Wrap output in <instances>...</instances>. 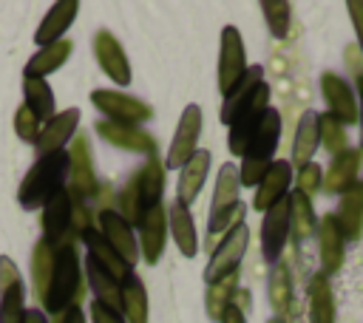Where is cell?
<instances>
[{
    "label": "cell",
    "mask_w": 363,
    "mask_h": 323,
    "mask_svg": "<svg viewBox=\"0 0 363 323\" xmlns=\"http://www.w3.org/2000/svg\"><path fill=\"white\" fill-rule=\"evenodd\" d=\"M85 289H82V272H79V258L74 244L57 246L54 255V272L48 280V289L43 295V309L51 312L54 317L65 314L71 306H79Z\"/></svg>",
    "instance_id": "6da1fadb"
},
{
    "label": "cell",
    "mask_w": 363,
    "mask_h": 323,
    "mask_svg": "<svg viewBox=\"0 0 363 323\" xmlns=\"http://www.w3.org/2000/svg\"><path fill=\"white\" fill-rule=\"evenodd\" d=\"M65 181H68V153L57 150V153L40 156L31 164V170L26 173V178L20 181L17 201H20L23 210H37L54 193L65 190Z\"/></svg>",
    "instance_id": "7a4b0ae2"
},
{
    "label": "cell",
    "mask_w": 363,
    "mask_h": 323,
    "mask_svg": "<svg viewBox=\"0 0 363 323\" xmlns=\"http://www.w3.org/2000/svg\"><path fill=\"white\" fill-rule=\"evenodd\" d=\"M281 139V113L269 105L261 125L255 128L244 156H241V167H238V178L247 187H255L261 181V176L267 173V167L275 162V147Z\"/></svg>",
    "instance_id": "3957f363"
},
{
    "label": "cell",
    "mask_w": 363,
    "mask_h": 323,
    "mask_svg": "<svg viewBox=\"0 0 363 323\" xmlns=\"http://www.w3.org/2000/svg\"><path fill=\"white\" fill-rule=\"evenodd\" d=\"M68 178H71V184L65 190L71 196H79L85 201L99 196V181H96V173H94L91 142H88V136L82 130L68 142Z\"/></svg>",
    "instance_id": "277c9868"
},
{
    "label": "cell",
    "mask_w": 363,
    "mask_h": 323,
    "mask_svg": "<svg viewBox=\"0 0 363 323\" xmlns=\"http://www.w3.org/2000/svg\"><path fill=\"white\" fill-rule=\"evenodd\" d=\"M91 102L96 105V110L108 119V122H116V125H142L153 116V108L130 94H122V91H91Z\"/></svg>",
    "instance_id": "5b68a950"
},
{
    "label": "cell",
    "mask_w": 363,
    "mask_h": 323,
    "mask_svg": "<svg viewBox=\"0 0 363 323\" xmlns=\"http://www.w3.org/2000/svg\"><path fill=\"white\" fill-rule=\"evenodd\" d=\"M267 108H269V85L261 82V88L255 91V96H252V99L233 116V122L227 125V128H230V133H227V147H230L233 156H244V150H247V144H250L255 128L261 125Z\"/></svg>",
    "instance_id": "8992f818"
},
{
    "label": "cell",
    "mask_w": 363,
    "mask_h": 323,
    "mask_svg": "<svg viewBox=\"0 0 363 323\" xmlns=\"http://www.w3.org/2000/svg\"><path fill=\"white\" fill-rule=\"evenodd\" d=\"M77 230H74V204L68 190L54 193L45 204H43V241H48L54 249L74 244Z\"/></svg>",
    "instance_id": "52a82bcc"
},
{
    "label": "cell",
    "mask_w": 363,
    "mask_h": 323,
    "mask_svg": "<svg viewBox=\"0 0 363 323\" xmlns=\"http://www.w3.org/2000/svg\"><path fill=\"white\" fill-rule=\"evenodd\" d=\"M247 241H250V230H247V224L241 221V224H235V227L230 230V235L210 252V261H207V266H204V280H207V283H216V280H221V278L238 272V264H241V258H244V252H247Z\"/></svg>",
    "instance_id": "ba28073f"
},
{
    "label": "cell",
    "mask_w": 363,
    "mask_h": 323,
    "mask_svg": "<svg viewBox=\"0 0 363 323\" xmlns=\"http://www.w3.org/2000/svg\"><path fill=\"white\" fill-rule=\"evenodd\" d=\"M199 136H201V108L199 105H187L179 116V128L170 139V150L164 156V167L170 170H182L190 156L199 150Z\"/></svg>",
    "instance_id": "9c48e42d"
},
{
    "label": "cell",
    "mask_w": 363,
    "mask_h": 323,
    "mask_svg": "<svg viewBox=\"0 0 363 323\" xmlns=\"http://www.w3.org/2000/svg\"><path fill=\"white\" fill-rule=\"evenodd\" d=\"M244 71H247V51H244L241 31L235 26H224L221 45H218V88H221V94H230L235 88V82L244 76Z\"/></svg>",
    "instance_id": "30bf717a"
},
{
    "label": "cell",
    "mask_w": 363,
    "mask_h": 323,
    "mask_svg": "<svg viewBox=\"0 0 363 323\" xmlns=\"http://www.w3.org/2000/svg\"><path fill=\"white\" fill-rule=\"evenodd\" d=\"M26 317V286L17 264L0 255V323H23Z\"/></svg>",
    "instance_id": "8fae6325"
},
{
    "label": "cell",
    "mask_w": 363,
    "mask_h": 323,
    "mask_svg": "<svg viewBox=\"0 0 363 323\" xmlns=\"http://www.w3.org/2000/svg\"><path fill=\"white\" fill-rule=\"evenodd\" d=\"M320 94H323V102H326V113L329 116H335L340 125H354L357 122V113H360L357 96H354L352 85L340 74L323 71L320 74Z\"/></svg>",
    "instance_id": "7c38bea8"
},
{
    "label": "cell",
    "mask_w": 363,
    "mask_h": 323,
    "mask_svg": "<svg viewBox=\"0 0 363 323\" xmlns=\"http://www.w3.org/2000/svg\"><path fill=\"white\" fill-rule=\"evenodd\" d=\"M289 238V196L275 201L261 221V255L267 264H278L284 244Z\"/></svg>",
    "instance_id": "4fadbf2b"
},
{
    "label": "cell",
    "mask_w": 363,
    "mask_h": 323,
    "mask_svg": "<svg viewBox=\"0 0 363 323\" xmlns=\"http://www.w3.org/2000/svg\"><path fill=\"white\" fill-rule=\"evenodd\" d=\"M96 221H99V232H102V238L116 249V255L133 269V264L139 261V244H136V235H133V227L116 212V210H99V215H96Z\"/></svg>",
    "instance_id": "5bb4252c"
},
{
    "label": "cell",
    "mask_w": 363,
    "mask_h": 323,
    "mask_svg": "<svg viewBox=\"0 0 363 323\" xmlns=\"http://www.w3.org/2000/svg\"><path fill=\"white\" fill-rule=\"evenodd\" d=\"M136 230H139V241H136L139 244V255L145 258L147 266L159 264V258L164 252V235H167V210H164V204L150 207L139 218Z\"/></svg>",
    "instance_id": "9a60e30c"
},
{
    "label": "cell",
    "mask_w": 363,
    "mask_h": 323,
    "mask_svg": "<svg viewBox=\"0 0 363 323\" xmlns=\"http://www.w3.org/2000/svg\"><path fill=\"white\" fill-rule=\"evenodd\" d=\"M289 184H292V164L286 159H275L267 173L261 176V181L255 184V196H252V207L258 212H267L275 201L289 196Z\"/></svg>",
    "instance_id": "2e32d148"
},
{
    "label": "cell",
    "mask_w": 363,
    "mask_h": 323,
    "mask_svg": "<svg viewBox=\"0 0 363 323\" xmlns=\"http://www.w3.org/2000/svg\"><path fill=\"white\" fill-rule=\"evenodd\" d=\"M315 235H318V255H320V272L329 278V275H335L340 266H343V255H346V238H343V232H340V227H337V221H335V215H323V218H318V230H315Z\"/></svg>",
    "instance_id": "e0dca14e"
},
{
    "label": "cell",
    "mask_w": 363,
    "mask_h": 323,
    "mask_svg": "<svg viewBox=\"0 0 363 323\" xmlns=\"http://www.w3.org/2000/svg\"><path fill=\"white\" fill-rule=\"evenodd\" d=\"M99 139H105L108 144L119 147V150H130V153H145V156H156V139L150 133H145L142 128L133 125H116L108 119H99L96 125Z\"/></svg>",
    "instance_id": "ac0fdd59"
},
{
    "label": "cell",
    "mask_w": 363,
    "mask_h": 323,
    "mask_svg": "<svg viewBox=\"0 0 363 323\" xmlns=\"http://www.w3.org/2000/svg\"><path fill=\"white\" fill-rule=\"evenodd\" d=\"M77 128H79V110H77V108L60 110L54 119H48V122L40 128V136H37V142H34L37 153H40V156H48V153L62 150V147L77 136Z\"/></svg>",
    "instance_id": "d6986e66"
},
{
    "label": "cell",
    "mask_w": 363,
    "mask_h": 323,
    "mask_svg": "<svg viewBox=\"0 0 363 323\" xmlns=\"http://www.w3.org/2000/svg\"><path fill=\"white\" fill-rule=\"evenodd\" d=\"M360 167H363V150L360 147H346L343 153L332 156L329 162V170L323 173V190L332 193V196H340L346 193L352 184H357V176H360Z\"/></svg>",
    "instance_id": "ffe728a7"
},
{
    "label": "cell",
    "mask_w": 363,
    "mask_h": 323,
    "mask_svg": "<svg viewBox=\"0 0 363 323\" xmlns=\"http://www.w3.org/2000/svg\"><path fill=\"white\" fill-rule=\"evenodd\" d=\"M94 54H96V62L99 68L119 85H128L130 82V62H128V54L125 48L119 45V40L111 34V31H96L94 37Z\"/></svg>",
    "instance_id": "44dd1931"
},
{
    "label": "cell",
    "mask_w": 363,
    "mask_h": 323,
    "mask_svg": "<svg viewBox=\"0 0 363 323\" xmlns=\"http://www.w3.org/2000/svg\"><path fill=\"white\" fill-rule=\"evenodd\" d=\"M343 238L346 241H357L360 232H363V181L352 184L346 193H340V201H337V212H332Z\"/></svg>",
    "instance_id": "7402d4cb"
},
{
    "label": "cell",
    "mask_w": 363,
    "mask_h": 323,
    "mask_svg": "<svg viewBox=\"0 0 363 323\" xmlns=\"http://www.w3.org/2000/svg\"><path fill=\"white\" fill-rule=\"evenodd\" d=\"M77 11H79V3H77V0H60V3H54V6L48 8V14L43 17L40 28L34 31V42L43 48V45H51V42L62 40V34H65L68 26L74 23Z\"/></svg>",
    "instance_id": "603a6c76"
},
{
    "label": "cell",
    "mask_w": 363,
    "mask_h": 323,
    "mask_svg": "<svg viewBox=\"0 0 363 323\" xmlns=\"http://www.w3.org/2000/svg\"><path fill=\"white\" fill-rule=\"evenodd\" d=\"M79 238H82V244H85V249H88V258H94V261H96L105 272H111L116 280H122V278H128V275L133 272V269L116 255V249L102 238V232H99L96 227H88Z\"/></svg>",
    "instance_id": "cb8c5ba5"
},
{
    "label": "cell",
    "mask_w": 363,
    "mask_h": 323,
    "mask_svg": "<svg viewBox=\"0 0 363 323\" xmlns=\"http://www.w3.org/2000/svg\"><path fill=\"white\" fill-rule=\"evenodd\" d=\"M207 173H210V150H196L193 156H190V162L182 167V173H179V187H176V201L179 204H193L196 201V196L201 193V184H204V178H207Z\"/></svg>",
    "instance_id": "d4e9b609"
},
{
    "label": "cell",
    "mask_w": 363,
    "mask_h": 323,
    "mask_svg": "<svg viewBox=\"0 0 363 323\" xmlns=\"http://www.w3.org/2000/svg\"><path fill=\"white\" fill-rule=\"evenodd\" d=\"M261 82H264V68H261V65H247V71H244V76L235 82V88H233L230 94H224V105H221V122H224V125H230L233 116L255 96V91L261 88Z\"/></svg>",
    "instance_id": "484cf974"
},
{
    "label": "cell",
    "mask_w": 363,
    "mask_h": 323,
    "mask_svg": "<svg viewBox=\"0 0 363 323\" xmlns=\"http://www.w3.org/2000/svg\"><path fill=\"white\" fill-rule=\"evenodd\" d=\"M71 51H74L71 40H57V42H51V45H43V48L26 62L23 79H43V76H48L51 71H57V68L65 65V60L71 57Z\"/></svg>",
    "instance_id": "4316f807"
},
{
    "label": "cell",
    "mask_w": 363,
    "mask_h": 323,
    "mask_svg": "<svg viewBox=\"0 0 363 323\" xmlns=\"http://www.w3.org/2000/svg\"><path fill=\"white\" fill-rule=\"evenodd\" d=\"M320 144V136H318V110H303V116L298 119V128H295V139H292V162L298 170L306 167L315 156Z\"/></svg>",
    "instance_id": "83f0119b"
},
{
    "label": "cell",
    "mask_w": 363,
    "mask_h": 323,
    "mask_svg": "<svg viewBox=\"0 0 363 323\" xmlns=\"http://www.w3.org/2000/svg\"><path fill=\"white\" fill-rule=\"evenodd\" d=\"M133 176H136V187H139L142 212H147L150 207L162 204V190H164V164L159 162V156H147V162H145Z\"/></svg>",
    "instance_id": "f1b7e54d"
},
{
    "label": "cell",
    "mask_w": 363,
    "mask_h": 323,
    "mask_svg": "<svg viewBox=\"0 0 363 323\" xmlns=\"http://www.w3.org/2000/svg\"><path fill=\"white\" fill-rule=\"evenodd\" d=\"M167 224H170V235L179 246V252L184 258H193L199 252V235H196V224H193V215L184 204L173 201L170 210H167Z\"/></svg>",
    "instance_id": "f546056e"
},
{
    "label": "cell",
    "mask_w": 363,
    "mask_h": 323,
    "mask_svg": "<svg viewBox=\"0 0 363 323\" xmlns=\"http://www.w3.org/2000/svg\"><path fill=\"white\" fill-rule=\"evenodd\" d=\"M267 292H269V306H272L275 317L286 323L289 314H292V272H289L286 264H281V261L272 264Z\"/></svg>",
    "instance_id": "4dcf8cb0"
},
{
    "label": "cell",
    "mask_w": 363,
    "mask_h": 323,
    "mask_svg": "<svg viewBox=\"0 0 363 323\" xmlns=\"http://www.w3.org/2000/svg\"><path fill=\"white\" fill-rule=\"evenodd\" d=\"M119 309H125L128 323H147V292L139 275H128L119 283Z\"/></svg>",
    "instance_id": "1f68e13d"
},
{
    "label": "cell",
    "mask_w": 363,
    "mask_h": 323,
    "mask_svg": "<svg viewBox=\"0 0 363 323\" xmlns=\"http://www.w3.org/2000/svg\"><path fill=\"white\" fill-rule=\"evenodd\" d=\"M309 323H335V295L329 286V278L323 272H315L309 278Z\"/></svg>",
    "instance_id": "d6a6232c"
},
{
    "label": "cell",
    "mask_w": 363,
    "mask_h": 323,
    "mask_svg": "<svg viewBox=\"0 0 363 323\" xmlns=\"http://www.w3.org/2000/svg\"><path fill=\"white\" fill-rule=\"evenodd\" d=\"M315 230H318V215H315L312 198H306L298 190L289 193V235L295 238V244L306 241Z\"/></svg>",
    "instance_id": "836d02e7"
},
{
    "label": "cell",
    "mask_w": 363,
    "mask_h": 323,
    "mask_svg": "<svg viewBox=\"0 0 363 323\" xmlns=\"http://www.w3.org/2000/svg\"><path fill=\"white\" fill-rule=\"evenodd\" d=\"M238 190H241V178H238V167L233 162L221 164L218 176H216V190H213V204H210V215L230 210L233 204H238Z\"/></svg>",
    "instance_id": "e575fe53"
},
{
    "label": "cell",
    "mask_w": 363,
    "mask_h": 323,
    "mask_svg": "<svg viewBox=\"0 0 363 323\" xmlns=\"http://www.w3.org/2000/svg\"><path fill=\"white\" fill-rule=\"evenodd\" d=\"M85 275H88V286L94 292V300L111 306V309H119V283L111 272H105L94 258L85 255Z\"/></svg>",
    "instance_id": "d590c367"
},
{
    "label": "cell",
    "mask_w": 363,
    "mask_h": 323,
    "mask_svg": "<svg viewBox=\"0 0 363 323\" xmlns=\"http://www.w3.org/2000/svg\"><path fill=\"white\" fill-rule=\"evenodd\" d=\"M23 94H26V108L45 125L48 119L57 116V105H54V94L48 88L45 79H23Z\"/></svg>",
    "instance_id": "8d00e7d4"
},
{
    "label": "cell",
    "mask_w": 363,
    "mask_h": 323,
    "mask_svg": "<svg viewBox=\"0 0 363 323\" xmlns=\"http://www.w3.org/2000/svg\"><path fill=\"white\" fill-rule=\"evenodd\" d=\"M238 292V272L216 280V283H207V295H204V309H207V317L210 320H221V314L227 312V306H233V298Z\"/></svg>",
    "instance_id": "74e56055"
},
{
    "label": "cell",
    "mask_w": 363,
    "mask_h": 323,
    "mask_svg": "<svg viewBox=\"0 0 363 323\" xmlns=\"http://www.w3.org/2000/svg\"><path fill=\"white\" fill-rule=\"evenodd\" d=\"M244 215H247V207L238 201V204H233L230 210H224V212H216V215H210L207 218V235H204V241H207V249L213 252L227 235H230V230L235 227V224H241L244 221Z\"/></svg>",
    "instance_id": "f35d334b"
},
{
    "label": "cell",
    "mask_w": 363,
    "mask_h": 323,
    "mask_svg": "<svg viewBox=\"0 0 363 323\" xmlns=\"http://www.w3.org/2000/svg\"><path fill=\"white\" fill-rule=\"evenodd\" d=\"M54 255H57V249L43 238L31 249V280H34V289H37L40 300H43V295L48 289V280H51V272H54Z\"/></svg>",
    "instance_id": "ab89813d"
},
{
    "label": "cell",
    "mask_w": 363,
    "mask_h": 323,
    "mask_svg": "<svg viewBox=\"0 0 363 323\" xmlns=\"http://www.w3.org/2000/svg\"><path fill=\"white\" fill-rule=\"evenodd\" d=\"M261 14L267 20V28L275 40H284L289 34L292 23V6L286 0H261Z\"/></svg>",
    "instance_id": "60d3db41"
},
{
    "label": "cell",
    "mask_w": 363,
    "mask_h": 323,
    "mask_svg": "<svg viewBox=\"0 0 363 323\" xmlns=\"http://www.w3.org/2000/svg\"><path fill=\"white\" fill-rule=\"evenodd\" d=\"M318 136H320V144L326 147L329 156H337V153H343L349 147L346 144V128L335 116H329L326 110L318 113Z\"/></svg>",
    "instance_id": "b9f144b4"
},
{
    "label": "cell",
    "mask_w": 363,
    "mask_h": 323,
    "mask_svg": "<svg viewBox=\"0 0 363 323\" xmlns=\"http://www.w3.org/2000/svg\"><path fill=\"white\" fill-rule=\"evenodd\" d=\"M40 128H43V122H40L26 105H20L17 113H14V130H17V136H20L23 142H37Z\"/></svg>",
    "instance_id": "7bdbcfd3"
},
{
    "label": "cell",
    "mask_w": 363,
    "mask_h": 323,
    "mask_svg": "<svg viewBox=\"0 0 363 323\" xmlns=\"http://www.w3.org/2000/svg\"><path fill=\"white\" fill-rule=\"evenodd\" d=\"M295 184H298V193H303L306 198H312V196L320 190V184H323V170H320L315 162H309L306 167L298 170Z\"/></svg>",
    "instance_id": "ee69618b"
},
{
    "label": "cell",
    "mask_w": 363,
    "mask_h": 323,
    "mask_svg": "<svg viewBox=\"0 0 363 323\" xmlns=\"http://www.w3.org/2000/svg\"><path fill=\"white\" fill-rule=\"evenodd\" d=\"M91 320H94V323H128L119 309H111V306H105V303H99V300L91 303Z\"/></svg>",
    "instance_id": "f6af8a7d"
},
{
    "label": "cell",
    "mask_w": 363,
    "mask_h": 323,
    "mask_svg": "<svg viewBox=\"0 0 363 323\" xmlns=\"http://www.w3.org/2000/svg\"><path fill=\"white\" fill-rule=\"evenodd\" d=\"M346 11H349L352 26H354V34H357V51L363 54V0H349L346 3Z\"/></svg>",
    "instance_id": "bcb514c9"
},
{
    "label": "cell",
    "mask_w": 363,
    "mask_h": 323,
    "mask_svg": "<svg viewBox=\"0 0 363 323\" xmlns=\"http://www.w3.org/2000/svg\"><path fill=\"white\" fill-rule=\"evenodd\" d=\"M54 323H85V314H82V309H79V306H71L65 314L54 317Z\"/></svg>",
    "instance_id": "7dc6e473"
},
{
    "label": "cell",
    "mask_w": 363,
    "mask_h": 323,
    "mask_svg": "<svg viewBox=\"0 0 363 323\" xmlns=\"http://www.w3.org/2000/svg\"><path fill=\"white\" fill-rule=\"evenodd\" d=\"M221 323H247L244 309H238L235 303H233V306H227V312L221 314Z\"/></svg>",
    "instance_id": "c3c4849f"
},
{
    "label": "cell",
    "mask_w": 363,
    "mask_h": 323,
    "mask_svg": "<svg viewBox=\"0 0 363 323\" xmlns=\"http://www.w3.org/2000/svg\"><path fill=\"white\" fill-rule=\"evenodd\" d=\"M23 323H48V317H45V312H43V309H26Z\"/></svg>",
    "instance_id": "681fc988"
},
{
    "label": "cell",
    "mask_w": 363,
    "mask_h": 323,
    "mask_svg": "<svg viewBox=\"0 0 363 323\" xmlns=\"http://www.w3.org/2000/svg\"><path fill=\"white\" fill-rule=\"evenodd\" d=\"M357 122H360V150H363V105H360V113H357Z\"/></svg>",
    "instance_id": "f907efd6"
},
{
    "label": "cell",
    "mask_w": 363,
    "mask_h": 323,
    "mask_svg": "<svg viewBox=\"0 0 363 323\" xmlns=\"http://www.w3.org/2000/svg\"><path fill=\"white\" fill-rule=\"evenodd\" d=\"M357 91H360V105H363V76H357Z\"/></svg>",
    "instance_id": "816d5d0a"
},
{
    "label": "cell",
    "mask_w": 363,
    "mask_h": 323,
    "mask_svg": "<svg viewBox=\"0 0 363 323\" xmlns=\"http://www.w3.org/2000/svg\"><path fill=\"white\" fill-rule=\"evenodd\" d=\"M267 323H284V320H278V317H269V320H267Z\"/></svg>",
    "instance_id": "f5cc1de1"
}]
</instances>
